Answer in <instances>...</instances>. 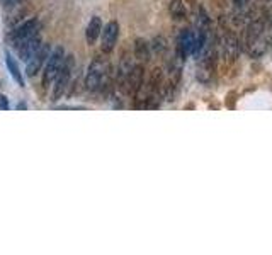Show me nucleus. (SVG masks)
Returning a JSON list of instances; mask_svg holds the SVG:
<instances>
[{
	"mask_svg": "<svg viewBox=\"0 0 272 255\" xmlns=\"http://www.w3.org/2000/svg\"><path fill=\"white\" fill-rule=\"evenodd\" d=\"M221 48H223V54L228 61H235L240 54V44H238V37L231 31H224L223 39H221Z\"/></svg>",
	"mask_w": 272,
	"mask_h": 255,
	"instance_id": "6e6552de",
	"label": "nucleus"
},
{
	"mask_svg": "<svg viewBox=\"0 0 272 255\" xmlns=\"http://www.w3.org/2000/svg\"><path fill=\"white\" fill-rule=\"evenodd\" d=\"M0 2H2V5H5V7H14V5H17V3L24 2V0H0Z\"/></svg>",
	"mask_w": 272,
	"mask_h": 255,
	"instance_id": "a211bd4d",
	"label": "nucleus"
},
{
	"mask_svg": "<svg viewBox=\"0 0 272 255\" xmlns=\"http://www.w3.org/2000/svg\"><path fill=\"white\" fill-rule=\"evenodd\" d=\"M39 31H41V22L37 19H29L26 20L24 24H20L19 27L10 33L9 41L16 50H19L20 46H24L26 43H29L31 39L39 36Z\"/></svg>",
	"mask_w": 272,
	"mask_h": 255,
	"instance_id": "f03ea898",
	"label": "nucleus"
},
{
	"mask_svg": "<svg viewBox=\"0 0 272 255\" xmlns=\"http://www.w3.org/2000/svg\"><path fill=\"white\" fill-rule=\"evenodd\" d=\"M43 46V39H41V36L34 37V39H31L29 43H26L24 46H20L19 50H17V53H19V58L22 61H29L31 58L34 56V53H36L39 48Z\"/></svg>",
	"mask_w": 272,
	"mask_h": 255,
	"instance_id": "9b49d317",
	"label": "nucleus"
},
{
	"mask_svg": "<svg viewBox=\"0 0 272 255\" xmlns=\"http://www.w3.org/2000/svg\"><path fill=\"white\" fill-rule=\"evenodd\" d=\"M264 34V19H255L248 24L247 34H245V44L247 48H250L255 41H258Z\"/></svg>",
	"mask_w": 272,
	"mask_h": 255,
	"instance_id": "1a4fd4ad",
	"label": "nucleus"
},
{
	"mask_svg": "<svg viewBox=\"0 0 272 255\" xmlns=\"http://www.w3.org/2000/svg\"><path fill=\"white\" fill-rule=\"evenodd\" d=\"M150 46H152V51L155 54H162L167 50V39L163 36H155L152 39V43H150Z\"/></svg>",
	"mask_w": 272,
	"mask_h": 255,
	"instance_id": "2eb2a0df",
	"label": "nucleus"
},
{
	"mask_svg": "<svg viewBox=\"0 0 272 255\" xmlns=\"http://www.w3.org/2000/svg\"><path fill=\"white\" fill-rule=\"evenodd\" d=\"M143 85H145V68H143V65H135L128 75L124 92H128L131 97H136L141 92Z\"/></svg>",
	"mask_w": 272,
	"mask_h": 255,
	"instance_id": "39448f33",
	"label": "nucleus"
},
{
	"mask_svg": "<svg viewBox=\"0 0 272 255\" xmlns=\"http://www.w3.org/2000/svg\"><path fill=\"white\" fill-rule=\"evenodd\" d=\"M9 99L5 97L3 94H0V111H9Z\"/></svg>",
	"mask_w": 272,
	"mask_h": 255,
	"instance_id": "dca6fc26",
	"label": "nucleus"
},
{
	"mask_svg": "<svg viewBox=\"0 0 272 255\" xmlns=\"http://www.w3.org/2000/svg\"><path fill=\"white\" fill-rule=\"evenodd\" d=\"M169 12L175 20H184L187 17V9L182 0H172L169 5Z\"/></svg>",
	"mask_w": 272,
	"mask_h": 255,
	"instance_id": "4468645a",
	"label": "nucleus"
},
{
	"mask_svg": "<svg viewBox=\"0 0 272 255\" xmlns=\"http://www.w3.org/2000/svg\"><path fill=\"white\" fill-rule=\"evenodd\" d=\"M248 3H250V0H233V7H235V9H238V10L245 9Z\"/></svg>",
	"mask_w": 272,
	"mask_h": 255,
	"instance_id": "f3484780",
	"label": "nucleus"
},
{
	"mask_svg": "<svg viewBox=\"0 0 272 255\" xmlns=\"http://www.w3.org/2000/svg\"><path fill=\"white\" fill-rule=\"evenodd\" d=\"M152 56V46L146 43L143 37H136L135 39V58L141 63H146Z\"/></svg>",
	"mask_w": 272,
	"mask_h": 255,
	"instance_id": "f8f14e48",
	"label": "nucleus"
},
{
	"mask_svg": "<svg viewBox=\"0 0 272 255\" xmlns=\"http://www.w3.org/2000/svg\"><path fill=\"white\" fill-rule=\"evenodd\" d=\"M102 20L99 16H94L87 24V29H85V39L88 44H95V41L99 39V36L102 34Z\"/></svg>",
	"mask_w": 272,
	"mask_h": 255,
	"instance_id": "9d476101",
	"label": "nucleus"
},
{
	"mask_svg": "<svg viewBox=\"0 0 272 255\" xmlns=\"http://www.w3.org/2000/svg\"><path fill=\"white\" fill-rule=\"evenodd\" d=\"M73 68H75V58L73 54H68L63 61V67H61L60 73H58L56 80H54V87L53 92H51V101H60L61 95L67 92V87L71 80V75H73Z\"/></svg>",
	"mask_w": 272,
	"mask_h": 255,
	"instance_id": "20e7f679",
	"label": "nucleus"
},
{
	"mask_svg": "<svg viewBox=\"0 0 272 255\" xmlns=\"http://www.w3.org/2000/svg\"><path fill=\"white\" fill-rule=\"evenodd\" d=\"M5 65H7V68H9V71H10V75H12L14 80H16L20 87H24V75H22V71H20L17 61L14 60V56L10 54V51H5Z\"/></svg>",
	"mask_w": 272,
	"mask_h": 255,
	"instance_id": "ddd939ff",
	"label": "nucleus"
},
{
	"mask_svg": "<svg viewBox=\"0 0 272 255\" xmlns=\"http://www.w3.org/2000/svg\"><path fill=\"white\" fill-rule=\"evenodd\" d=\"M107 85H111L107 61L102 60V58H95L88 67L87 75H85V88L95 92L99 88H105Z\"/></svg>",
	"mask_w": 272,
	"mask_h": 255,
	"instance_id": "f257e3e1",
	"label": "nucleus"
},
{
	"mask_svg": "<svg viewBox=\"0 0 272 255\" xmlns=\"http://www.w3.org/2000/svg\"><path fill=\"white\" fill-rule=\"evenodd\" d=\"M50 54H51V46L43 43V46H41L39 50L34 53V56L27 61V68H26L27 77H36V75L41 71V68H43V65H46Z\"/></svg>",
	"mask_w": 272,
	"mask_h": 255,
	"instance_id": "423d86ee",
	"label": "nucleus"
},
{
	"mask_svg": "<svg viewBox=\"0 0 272 255\" xmlns=\"http://www.w3.org/2000/svg\"><path fill=\"white\" fill-rule=\"evenodd\" d=\"M118 37H119V24L116 20H111L104 26L101 34V50L102 53H111L114 50L116 43H118Z\"/></svg>",
	"mask_w": 272,
	"mask_h": 255,
	"instance_id": "0eeeda50",
	"label": "nucleus"
},
{
	"mask_svg": "<svg viewBox=\"0 0 272 255\" xmlns=\"http://www.w3.org/2000/svg\"><path fill=\"white\" fill-rule=\"evenodd\" d=\"M265 2H267V0H265Z\"/></svg>",
	"mask_w": 272,
	"mask_h": 255,
	"instance_id": "aec40b11",
	"label": "nucleus"
},
{
	"mask_svg": "<svg viewBox=\"0 0 272 255\" xmlns=\"http://www.w3.org/2000/svg\"><path fill=\"white\" fill-rule=\"evenodd\" d=\"M65 58L67 56H65L63 46H56L53 51H51L50 58H48V61H46V67H44V71H43V87L44 88H48L51 84H54V80H56L61 67H63Z\"/></svg>",
	"mask_w": 272,
	"mask_h": 255,
	"instance_id": "7ed1b4c3",
	"label": "nucleus"
},
{
	"mask_svg": "<svg viewBox=\"0 0 272 255\" xmlns=\"http://www.w3.org/2000/svg\"><path fill=\"white\" fill-rule=\"evenodd\" d=\"M17 109H19V111H26L27 104H26V102H19V104H17Z\"/></svg>",
	"mask_w": 272,
	"mask_h": 255,
	"instance_id": "6ab92c4d",
	"label": "nucleus"
}]
</instances>
